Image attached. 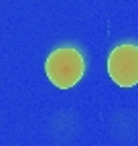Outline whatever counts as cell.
<instances>
[{
	"label": "cell",
	"mask_w": 138,
	"mask_h": 146,
	"mask_svg": "<svg viewBox=\"0 0 138 146\" xmlns=\"http://www.w3.org/2000/svg\"><path fill=\"white\" fill-rule=\"evenodd\" d=\"M45 73L57 89H71L83 75V57L73 47L55 49L45 61Z\"/></svg>",
	"instance_id": "1"
},
{
	"label": "cell",
	"mask_w": 138,
	"mask_h": 146,
	"mask_svg": "<svg viewBox=\"0 0 138 146\" xmlns=\"http://www.w3.org/2000/svg\"><path fill=\"white\" fill-rule=\"evenodd\" d=\"M108 73L116 85L132 87L138 83V45H118L108 55Z\"/></svg>",
	"instance_id": "2"
}]
</instances>
